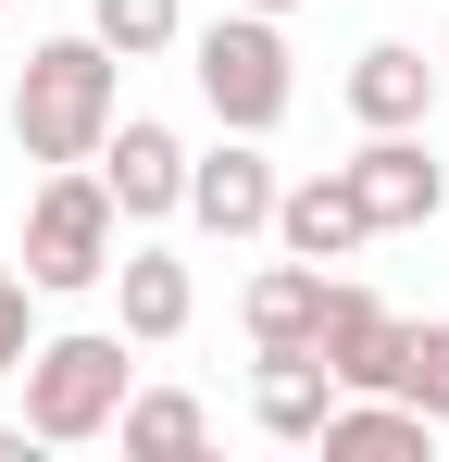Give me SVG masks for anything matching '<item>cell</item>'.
I'll use <instances>...</instances> for the list:
<instances>
[{
  "label": "cell",
  "mask_w": 449,
  "mask_h": 462,
  "mask_svg": "<svg viewBox=\"0 0 449 462\" xmlns=\"http://www.w3.org/2000/svg\"><path fill=\"white\" fill-rule=\"evenodd\" d=\"M113 113H125V51H100L87 25L25 51V76H13V151L38 162V175L50 162H100Z\"/></svg>",
  "instance_id": "obj_1"
},
{
  "label": "cell",
  "mask_w": 449,
  "mask_h": 462,
  "mask_svg": "<svg viewBox=\"0 0 449 462\" xmlns=\"http://www.w3.org/2000/svg\"><path fill=\"white\" fill-rule=\"evenodd\" d=\"M113 250H125V213H113V188H100V162H50L38 200H25L13 275H25L38 300H87V288H113Z\"/></svg>",
  "instance_id": "obj_2"
},
{
  "label": "cell",
  "mask_w": 449,
  "mask_h": 462,
  "mask_svg": "<svg viewBox=\"0 0 449 462\" xmlns=\"http://www.w3.org/2000/svg\"><path fill=\"white\" fill-rule=\"evenodd\" d=\"M125 350H138L125 325H63V337H38V350H25V438H38V450L113 438V412H125V387H138Z\"/></svg>",
  "instance_id": "obj_3"
},
{
  "label": "cell",
  "mask_w": 449,
  "mask_h": 462,
  "mask_svg": "<svg viewBox=\"0 0 449 462\" xmlns=\"http://www.w3.org/2000/svg\"><path fill=\"white\" fill-rule=\"evenodd\" d=\"M188 88H200V113L237 125V138H275L299 100V63H288V13H237L224 0L213 25H188Z\"/></svg>",
  "instance_id": "obj_4"
},
{
  "label": "cell",
  "mask_w": 449,
  "mask_h": 462,
  "mask_svg": "<svg viewBox=\"0 0 449 462\" xmlns=\"http://www.w3.org/2000/svg\"><path fill=\"white\" fill-rule=\"evenodd\" d=\"M275 188H288V175H275V151L224 125L213 151H188V226L224 237V250H237V237H275Z\"/></svg>",
  "instance_id": "obj_5"
},
{
  "label": "cell",
  "mask_w": 449,
  "mask_h": 462,
  "mask_svg": "<svg viewBox=\"0 0 449 462\" xmlns=\"http://www.w3.org/2000/svg\"><path fill=\"white\" fill-rule=\"evenodd\" d=\"M350 188H362L374 237H412V226H437V213H449V162L425 151V125H362Z\"/></svg>",
  "instance_id": "obj_6"
},
{
  "label": "cell",
  "mask_w": 449,
  "mask_h": 462,
  "mask_svg": "<svg viewBox=\"0 0 449 462\" xmlns=\"http://www.w3.org/2000/svg\"><path fill=\"white\" fill-rule=\"evenodd\" d=\"M100 188H113V213H125V226L188 213V138H175L162 113H113V138H100Z\"/></svg>",
  "instance_id": "obj_7"
},
{
  "label": "cell",
  "mask_w": 449,
  "mask_h": 462,
  "mask_svg": "<svg viewBox=\"0 0 449 462\" xmlns=\"http://www.w3.org/2000/svg\"><path fill=\"white\" fill-rule=\"evenodd\" d=\"M312 350H325V375H337V387H399V350H412V312H399V300H374V288H350V275H337V288H325V337H312Z\"/></svg>",
  "instance_id": "obj_8"
},
{
  "label": "cell",
  "mask_w": 449,
  "mask_h": 462,
  "mask_svg": "<svg viewBox=\"0 0 449 462\" xmlns=\"http://www.w3.org/2000/svg\"><path fill=\"white\" fill-rule=\"evenodd\" d=\"M275 250H299V263H350V250H374V213H362V188H350V162L275 188Z\"/></svg>",
  "instance_id": "obj_9"
},
{
  "label": "cell",
  "mask_w": 449,
  "mask_h": 462,
  "mask_svg": "<svg viewBox=\"0 0 449 462\" xmlns=\"http://www.w3.org/2000/svg\"><path fill=\"white\" fill-rule=\"evenodd\" d=\"M312 450L325 462H425L437 450V412H412V400H399V387H337V412H325V438H312Z\"/></svg>",
  "instance_id": "obj_10"
},
{
  "label": "cell",
  "mask_w": 449,
  "mask_h": 462,
  "mask_svg": "<svg viewBox=\"0 0 449 462\" xmlns=\"http://www.w3.org/2000/svg\"><path fill=\"white\" fill-rule=\"evenodd\" d=\"M188 312H200V275H188L175 250H113V325H125L138 350H175Z\"/></svg>",
  "instance_id": "obj_11"
},
{
  "label": "cell",
  "mask_w": 449,
  "mask_h": 462,
  "mask_svg": "<svg viewBox=\"0 0 449 462\" xmlns=\"http://www.w3.org/2000/svg\"><path fill=\"white\" fill-rule=\"evenodd\" d=\"M325 288H337L325 263L275 250V263L237 288V325H250V350H312V337H325Z\"/></svg>",
  "instance_id": "obj_12"
},
{
  "label": "cell",
  "mask_w": 449,
  "mask_h": 462,
  "mask_svg": "<svg viewBox=\"0 0 449 462\" xmlns=\"http://www.w3.org/2000/svg\"><path fill=\"white\" fill-rule=\"evenodd\" d=\"M325 412H337V375H325V350H262V363H250V425H262V438L312 450V438H325Z\"/></svg>",
  "instance_id": "obj_13"
},
{
  "label": "cell",
  "mask_w": 449,
  "mask_h": 462,
  "mask_svg": "<svg viewBox=\"0 0 449 462\" xmlns=\"http://www.w3.org/2000/svg\"><path fill=\"white\" fill-rule=\"evenodd\" d=\"M350 125H437V63H425L412 38L350 51Z\"/></svg>",
  "instance_id": "obj_14"
},
{
  "label": "cell",
  "mask_w": 449,
  "mask_h": 462,
  "mask_svg": "<svg viewBox=\"0 0 449 462\" xmlns=\"http://www.w3.org/2000/svg\"><path fill=\"white\" fill-rule=\"evenodd\" d=\"M113 438L138 462H200L213 450V412L188 400V387H125V412H113Z\"/></svg>",
  "instance_id": "obj_15"
},
{
  "label": "cell",
  "mask_w": 449,
  "mask_h": 462,
  "mask_svg": "<svg viewBox=\"0 0 449 462\" xmlns=\"http://www.w3.org/2000/svg\"><path fill=\"white\" fill-rule=\"evenodd\" d=\"M87 38L125 63H162V51H188V0H87Z\"/></svg>",
  "instance_id": "obj_16"
},
{
  "label": "cell",
  "mask_w": 449,
  "mask_h": 462,
  "mask_svg": "<svg viewBox=\"0 0 449 462\" xmlns=\"http://www.w3.org/2000/svg\"><path fill=\"white\" fill-rule=\"evenodd\" d=\"M399 400L449 425V312H437V325H412V350H399Z\"/></svg>",
  "instance_id": "obj_17"
},
{
  "label": "cell",
  "mask_w": 449,
  "mask_h": 462,
  "mask_svg": "<svg viewBox=\"0 0 449 462\" xmlns=\"http://www.w3.org/2000/svg\"><path fill=\"white\" fill-rule=\"evenodd\" d=\"M25 350H38V288L0 263V375H25Z\"/></svg>",
  "instance_id": "obj_18"
},
{
  "label": "cell",
  "mask_w": 449,
  "mask_h": 462,
  "mask_svg": "<svg viewBox=\"0 0 449 462\" xmlns=\"http://www.w3.org/2000/svg\"><path fill=\"white\" fill-rule=\"evenodd\" d=\"M237 13H299V0H237Z\"/></svg>",
  "instance_id": "obj_19"
},
{
  "label": "cell",
  "mask_w": 449,
  "mask_h": 462,
  "mask_svg": "<svg viewBox=\"0 0 449 462\" xmlns=\"http://www.w3.org/2000/svg\"><path fill=\"white\" fill-rule=\"evenodd\" d=\"M13 438H25V425H0V450H13Z\"/></svg>",
  "instance_id": "obj_20"
},
{
  "label": "cell",
  "mask_w": 449,
  "mask_h": 462,
  "mask_svg": "<svg viewBox=\"0 0 449 462\" xmlns=\"http://www.w3.org/2000/svg\"><path fill=\"white\" fill-rule=\"evenodd\" d=\"M0 263H13V250H0Z\"/></svg>",
  "instance_id": "obj_21"
},
{
  "label": "cell",
  "mask_w": 449,
  "mask_h": 462,
  "mask_svg": "<svg viewBox=\"0 0 449 462\" xmlns=\"http://www.w3.org/2000/svg\"><path fill=\"white\" fill-rule=\"evenodd\" d=\"M0 13H13V0H0Z\"/></svg>",
  "instance_id": "obj_22"
}]
</instances>
